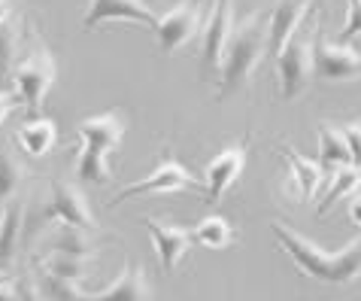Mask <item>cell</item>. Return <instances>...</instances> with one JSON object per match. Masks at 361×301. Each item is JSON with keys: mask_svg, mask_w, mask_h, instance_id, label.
<instances>
[{"mask_svg": "<svg viewBox=\"0 0 361 301\" xmlns=\"http://www.w3.org/2000/svg\"><path fill=\"white\" fill-rule=\"evenodd\" d=\"M128 128L122 110H106V113L88 116L79 122V140L82 149L76 155V177L82 183H109V155L118 149Z\"/></svg>", "mask_w": 361, "mask_h": 301, "instance_id": "obj_3", "label": "cell"}, {"mask_svg": "<svg viewBox=\"0 0 361 301\" xmlns=\"http://www.w3.org/2000/svg\"><path fill=\"white\" fill-rule=\"evenodd\" d=\"M349 219H353V223L361 228V189L355 192V198L349 201Z\"/></svg>", "mask_w": 361, "mask_h": 301, "instance_id": "obj_31", "label": "cell"}, {"mask_svg": "<svg viewBox=\"0 0 361 301\" xmlns=\"http://www.w3.org/2000/svg\"><path fill=\"white\" fill-rule=\"evenodd\" d=\"M0 301H16V289L9 286L6 280H4V283H0Z\"/></svg>", "mask_w": 361, "mask_h": 301, "instance_id": "obj_32", "label": "cell"}, {"mask_svg": "<svg viewBox=\"0 0 361 301\" xmlns=\"http://www.w3.org/2000/svg\"><path fill=\"white\" fill-rule=\"evenodd\" d=\"M310 13V0H274L267 13V55L276 58L288 40H295Z\"/></svg>", "mask_w": 361, "mask_h": 301, "instance_id": "obj_12", "label": "cell"}, {"mask_svg": "<svg viewBox=\"0 0 361 301\" xmlns=\"http://www.w3.org/2000/svg\"><path fill=\"white\" fill-rule=\"evenodd\" d=\"M22 216H25V201L13 198L4 204L0 213V271H9L16 262L18 237H22Z\"/></svg>", "mask_w": 361, "mask_h": 301, "instance_id": "obj_16", "label": "cell"}, {"mask_svg": "<svg viewBox=\"0 0 361 301\" xmlns=\"http://www.w3.org/2000/svg\"><path fill=\"white\" fill-rule=\"evenodd\" d=\"M16 301H49V298L39 293L31 277L22 274V277H18V283H16Z\"/></svg>", "mask_w": 361, "mask_h": 301, "instance_id": "obj_29", "label": "cell"}, {"mask_svg": "<svg viewBox=\"0 0 361 301\" xmlns=\"http://www.w3.org/2000/svg\"><path fill=\"white\" fill-rule=\"evenodd\" d=\"M46 223H61V225L85 228V232L97 228L85 192L70 179H52L49 183V201L34 213V225H46Z\"/></svg>", "mask_w": 361, "mask_h": 301, "instance_id": "obj_5", "label": "cell"}, {"mask_svg": "<svg viewBox=\"0 0 361 301\" xmlns=\"http://www.w3.org/2000/svg\"><path fill=\"white\" fill-rule=\"evenodd\" d=\"M358 189H361V167H355V165L337 167V170H334V177H331V186H328L325 198L319 201L316 213H319V216H325L328 210L337 204V201H343V198H349V195H355Z\"/></svg>", "mask_w": 361, "mask_h": 301, "instance_id": "obj_21", "label": "cell"}, {"mask_svg": "<svg viewBox=\"0 0 361 301\" xmlns=\"http://www.w3.org/2000/svg\"><path fill=\"white\" fill-rule=\"evenodd\" d=\"M279 155H283V162L288 165V174H292V183H295L300 198H310L313 192H319L322 167H319L316 162H310V158H304L300 153H295V149H283Z\"/></svg>", "mask_w": 361, "mask_h": 301, "instance_id": "obj_20", "label": "cell"}, {"mask_svg": "<svg viewBox=\"0 0 361 301\" xmlns=\"http://www.w3.org/2000/svg\"><path fill=\"white\" fill-rule=\"evenodd\" d=\"M104 22H137L146 28H155L158 13L152 6H146V0H92L85 9L82 28L94 31Z\"/></svg>", "mask_w": 361, "mask_h": 301, "instance_id": "obj_13", "label": "cell"}, {"mask_svg": "<svg viewBox=\"0 0 361 301\" xmlns=\"http://www.w3.org/2000/svg\"><path fill=\"white\" fill-rule=\"evenodd\" d=\"M25 165L9 153V149H0V204L13 201L22 195V186H25Z\"/></svg>", "mask_w": 361, "mask_h": 301, "instance_id": "obj_24", "label": "cell"}, {"mask_svg": "<svg viewBox=\"0 0 361 301\" xmlns=\"http://www.w3.org/2000/svg\"><path fill=\"white\" fill-rule=\"evenodd\" d=\"M185 189L204 192V179H197L185 165L173 162V158H164V162H158V167L149 177L137 179V183L122 189V192L109 201V207H118L122 201H131V198H140V195H179V192H185Z\"/></svg>", "mask_w": 361, "mask_h": 301, "instance_id": "obj_7", "label": "cell"}, {"mask_svg": "<svg viewBox=\"0 0 361 301\" xmlns=\"http://www.w3.org/2000/svg\"><path fill=\"white\" fill-rule=\"evenodd\" d=\"M16 143L31 158H43V155L52 153L55 143H58V128H55L52 119H31V122L18 125Z\"/></svg>", "mask_w": 361, "mask_h": 301, "instance_id": "obj_17", "label": "cell"}, {"mask_svg": "<svg viewBox=\"0 0 361 301\" xmlns=\"http://www.w3.org/2000/svg\"><path fill=\"white\" fill-rule=\"evenodd\" d=\"M225 4H234V0H225Z\"/></svg>", "mask_w": 361, "mask_h": 301, "instance_id": "obj_35", "label": "cell"}, {"mask_svg": "<svg viewBox=\"0 0 361 301\" xmlns=\"http://www.w3.org/2000/svg\"><path fill=\"white\" fill-rule=\"evenodd\" d=\"M94 259H79V256H64V253H43L39 259V268L49 271L52 277L70 280V283H82V280L92 274Z\"/></svg>", "mask_w": 361, "mask_h": 301, "instance_id": "obj_22", "label": "cell"}, {"mask_svg": "<svg viewBox=\"0 0 361 301\" xmlns=\"http://www.w3.org/2000/svg\"><path fill=\"white\" fill-rule=\"evenodd\" d=\"M146 232H149V237H152V247H155V256H158L161 271L167 277L176 274V268L183 265L185 253L195 244L192 232L183 228V225H173V223H161V219H155V216H146Z\"/></svg>", "mask_w": 361, "mask_h": 301, "instance_id": "obj_11", "label": "cell"}, {"mask_svg": "<svg viewBox=\"0 0 361 301\" xmlns=\"http://www.w3.org/2000/svg\"><path fill=\"white\" fill-rule=\"evenodd\" d=\"M340 131H343V140L349 146V162H353L355 167H361V119H358V122L343 125Z\"/></svg>", "mask_w": 361, "mask_h": 301, "instance_id": "obj_28", "label": "cell"}, {"mask_svg": "<svg viewBox=\"0 0 361 301\" xmlns=\"http://www.w3.org/2000/svg\"><path fill=\"white\" fill-rule=\"evenodd\" d=\"M37 289L43 293L49 301H85V293L79 289V283H70V280H61V277H52L49 271L39 268L37 274Z\"/></svg>", "mask_w": 361, "mask_h": 301, "instance_id": "obj_26", "label": "cell"}, {"mask_svg": "<svg viewBox=\"0 0 361 301\" xmlns=\"http://www.w3.org/2000/svg\"><path fill=\"white\" fill-rule=\"evenodd\" d=\"M313 79L322 83H355L361 79V52L349 43H331L316 28L313 34Z\"/></svg>", "mask_w": 361, "mask_h": 301, "instance_id": "obj_8", "label": "cell"}, {"mask_svg": "<svg viewBox=\"0 0 361 301\" xmlns=\"http://www.w3.org/2000/svg\"><path fill=\"white\" fill-rule=\"evenodd\" d=\"M46 253H64V256H79V259H97V244L92 232L73 225H61L46 237Z\"/></svg>", "mask_w": 361, "mask_h": 301, "instance_id": "obj_18", "label": "cell"}, {"mask_svg": "<svg viewBox=\"0 0 361 301\" xmlns=\"http://www.w3.org/2000/svg\"><path fill=\"white\" fill-rule=\"evenodd\" d=\"M270 232H274L279 249L292 259L304 277H313L328 286H349L361 277V237L349 240V247L337 249V253H328L283 223H274Z\"/></svg>", "mask_w": 361, "mask_h": 301, "instance_id": "obj_1", "label": "cell"}, {"mask_svg": "<svg viewBox=\"0 0 361 301\" xmlns=\"http://www.w3.org/2000/svg\"><path fill=\"white\" fill-rule=\"evenodd\" d=\"M18 43H22V28L13 18H6L0 25V83L6 76H13V67L18 61Z\"/></svg>", "mask_w": 361, "mask_h": 301, "instance_id": "obj_25", "label": "cell"}, {"mask_svg": "<svg viewBox=\"0 0 361 301\" xmlns=\"http://www.w3.org/2000/svg\"><path fill=\"white\" fill-rule=\"evenodd\" d=\"M16 107H22V98H18V95H13V92H4V88H0V128H4L6 116L13 113Z\"/></svg>", "mask_w": 361, "mask_h": 301, "instance_id": "obj_30", "label": "cell"}, {"mask_svg": "<svg viewBox=\"0 0 361 301\" xmlns=\"http://www.w3.org/2000/svg\"><path fill=\"white\" fill-rule=\"evenodd\" d=\"M361 37V0H346V22L337 34V43H353Z\"/></svg>", "mask_w": 361, "mask_h": 301, "instance_id": "obj_27", "label": "cell"}, {"mask_svg": "<svg viewBox=\"0 0 361 301\" xmlns=\"http://www.w3.org/2000/svg\"><path fill=\"white\" fill-rule=\"evenodd\" d=\"M85 301H152V286L143 274L140 265H128L106 289H100L97 295H88Z\"/></svg>", "mask_w": 361, "mask_h": 301, "instance_id": "obj_15", "label": "cell"}, {"mask_svg": "<svg viewBox=\"0 0 361 301\" xmlns=\"http://www.w3.org/2000/svg\"><path fill=\"white\" fill-rule=\"evenodd\" d=\"M267 55V9H255L243 22H234L222 55V83H219V100L246 92L252 83L258 64Z\"/></svg>", "mask_w": 361, "mask_h": 301, "instance_id": "obj_2", "label": "cell"}, {"mask_svg": "<svg viewBox=\"0 0 361 301\" xmlns=\"http://www.w3.org/2000/svg\"><path fill=\"white\" fill-rule=\"evenodd\" d=\"M316 165L322 170H331V174L343 165H353L349 162V146L343 140V131L331 122L319 125V162Z\"/></svg>", "mask_w": 361, "mask_h": 301, "instance_id": "obj_19", "label": "cell"}, {"mask_svg": "<svg viewBox=\"0 0 361 301\" xmlns=\"http://www.w3.org/2000/svg\"><path fill=\"white\" fill-rule=\"evenodd\" d=\"M192 237L207 249H228L234 240V228L225 216H207L192 228Z\"/></svg>", "mask_w": 361, "mask_h": 301, "instance_id": "obj_23", "label": "cell"}, {"mask_svg": "<svg viewBox=\"0 0 361 301\" xmlns=\"http://www.w3.org/2000/svg\"><path fill=\"white\" fill-rule=\"evenodd\" d=\"M0 213H4V204H0Z\"/></svg>", "mask_w": 361, "mask_h": 301, "instance_id": "obj_34", "label": "cell"}, {"mask_svg": "<svg viewBox=\"0 0 361 301\" xmlns=\"http://www.w3.org/2000/svg\"><path fill=\"white\" fill-rule=\"evenodd\" d=\"M9 13H13V0H0V25L9 18Z\"/></svg>", "mask_w": 361, "mask_h": 301, "instance_id": "obj_33", "label": "cell"}, {"mask_svg": "<svg viewBox=\"0 0 361 301\" xmlns=\"http://www.w3.org/2000/svg\"><path fill=\"white\" fill-rule=\"evenodd\" d=\"M204 16H207L204 0H179V4H173L167 13L158 16L152 31L158 34V46H161V52L164 55H176L183 46L192 43V40L200 34Z\"/></svg>", "mask_w": 361, "mask_h": 301, "instance_id": "obj_6", "label": "cell"}, {"mask_svg": "<svg viewBox=\"0 0 361 301\" xmlns=\"http://www.w3.org/2000/svg\"><path fill=\"white\" fill-rule=\"evenodd\" d=\"M246 167V146H228L222 149L213 162L204 170V201L207 204H216L222 201L225 192L240 179Z\"/></svg>", "mask_w": 361, "mask_h": 301, "instance_id": "obj_14", "label": "cell"}, {"mask_svg": "<svg viewBox=\"0 0 361 301\" xmlns=\"http://www.w3.org/2000/svg\"><path fill=\"white\" fill-rule=\"evenodd\" d=\"M231 28H234V4H225V0H213L204 16V25H200V70L204 73H219L222 67V55L231 37Z\"/></svg>", "mask_w": 361, "mask_h": 301, "instance_id": "obj_10", "label": "cell"}, {"mask_svg": "<svg viewBox=\"0 0 361 301\" xmlns=\"http://www.w3.org/2000/svg\"><path fill=\"white\" fill-rule=\"evenodd\" d=\"M55 76H58L55 55L49 52V46L43 40H37L31 52L25 58H18L13 67L16 95L22 98V107L27 113H39V110H43V100L49 95V88L55 85Z\"/></svg>", "mask_w": 361, "mask_h": 301, "instance_id": "obj_4", "label": "cell"}, {"mask_svg": "<svg viewBox=\"0 0 361 301\" xmlns=\"http://www.w3.org/2000/svg\"><path fill=\"white\" fill-rule=\"evenodd\" d=\"M276 76L286 100H298L313 85V34L288 40L276 55Z\"/></svg>", "mask_w": 361, "mask_h": 301, "instance_id": "obj_9", "label": "cell"}]
</instances>
